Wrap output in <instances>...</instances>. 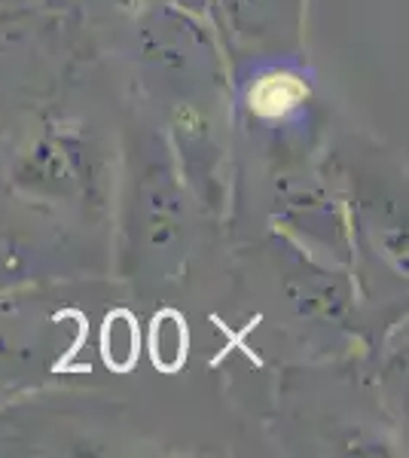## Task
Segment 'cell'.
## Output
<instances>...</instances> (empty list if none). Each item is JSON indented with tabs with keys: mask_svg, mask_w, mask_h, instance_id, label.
<instances>
[{
	"mask_svg": "<svg viewBox=\"0 0 409 458\" xmlns=\"http://www.w3.org/2000/svg\"><path fill=\"white\" fill-rule=\"evenodd\" d=\"M101 345H104L107 364L116 367V370H125L138 354V330H135V324H132V318L125 312L110 315L107 324H104Z\"/></svg>",
	"mask_w": 409,
	"mask_h": 458,
	"instance_id": "6da1fadb",
	"label": "cell"
},
{
	"mask_svg": "<svg viewBox=\"0 0 409 458\" xmlns=\"http://www.w3.org/2000/svg\"><path fill=\"white\" fill-rule=\"evenodd\" d=\"M183 345H187V334H183L177 315H162L156 318L153 327V358L156 364H162L166 370H175L183 358Z\"/></svg>",
	"mask_w": 409,
	"mask_h": 458,
	"instance_id": "7a4b0ae2",
	"label": "cell"
}]
</instances>
